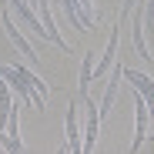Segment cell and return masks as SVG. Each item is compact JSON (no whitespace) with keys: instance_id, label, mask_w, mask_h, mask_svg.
Returning <instances> with one entry per match:
<instances>
[{"instance_id":"7","label":"cell","mask_w":154,"mask_h":154,"mask_svg":"<svg viewBox=\"0 0 154 154\" xmlns=\"http://www.w3.org/2000/svg\"><path fill=\"white\" fill-rule=\"evenodd\" d=\"M14 7L20 10V17H23V20H27V27H34V30H37L40 37H47V40H50V34H47V27L40 23V17H37V14H34V10H30L27 4H23V0H14Z\"/></svg>"},{"instance_id":"4","label":"cell","mask_w":154,"mask_h":154,"mask_svg":"<svg viewBox=\"0 0 154 154\" xmlns=\"http://www.w3.org/2000/svg\"><path fill=\"white\" fill-rule=\"evenodd\" d=\"M131 84L137 87V94L147 100V111H151V121H154V81L147 74H137V70H131Z\"/></svg>"},{"instance_id":"5","label":"cell","mask_w":154,"mask_h":154,"mask_svg":"<svg viewBox=\"0 0 154 154\" xmlns=\"http://www.w3.org/2000/svg\"><path fill=\"white\" fill-rule=\"evenodd\" d=\"M134 107H137V137H134V151L141 147V141L147 137V121H151V111H147V100L141 97V94H134Z\"/></svg>"},{"instance_id":"10","label":"cell","mask_w":154,"mask_h":154,"mask_svg":"<svg viewBox=\"0 0 154 154\" xmlns=\"http://www.w3.org/2000/svg\"><path fill=\"white\" fill-rule=\"evenodd\" d=\"M77 7H81V14H84V20H87V27H94V4H91V0H77Z\"/></svg>"},{"instance_id":"9","label":"cell","mask_w":154,"mask_h":154,"mask_svg":"<svg viewBox=\"0 0 154 154\" xmlns=\"http://www.w3.org/2000/svg\"><path fill=\"white\" fill-rule=\"evenodd\" d=\"M91 77H94V54H87L84 57V67H81V94H87Z\"/></svg>"},{"instance_id":"6","label":"cell","mask_w":154,"mask_h":154,"mask_svg":"<svg viewBox=\"0 0 154 154\" xmlns=\"http://www.w3.org/2000/svg\"><path fill=\"white\" fill-rule=\"evenodd\" d=\"M121 77H124V67H114V74H111V84H107V94H104V100H100V117H107L111 114V104H114V97H117V87H121Z\"/></svg>"},{"instance_id":"1","label":"cell","mask_w":154,"mask_h":154,"mask_svg":"<svg viewBox=\"0 0 154 154\" xmlns=\"http://www.w3.org/2000/svg\"><path fill=\"white\" fill-rule=\"evenodd\" d=\"M0 77H4V81H10V84L17 87L23 100H34L37 111L47 107V84L37 81L30 70H23V67H0Z\"/></svg>"},{"instance_id":"2","label":"cell","mask_w":154,"mask_h":154,"mask_svg":"<svg viewBox=\"0 0 154 154\" xmlns=\"http://www.w3.org/2000/svg\"><path fill=\"white\" fill-rule=\"evenodd\" d=\"M4 27H7V37H10L14 44H17V50H20V54H27V57H30V60L37 64V60H40V54H37V50H34V47L27 44V37H23V34L17 30V23H14V17H10V14H4Z\"/></svg>"},{"instance_id":"3","label":"cell","mask_w":154,"mask_h":154,"mask_svg":"<svg viewBox=\"0 0 154 154\" xmlns=\"http://www.w3.org/2000/svg\"><path fill=\"white\" fill-rule=\"evenodd\" d=\"M67 151L70 154H84V141H81V134H77V100L67 111Z\"/></svg>"},{"instance_id":"8","label":"cell","mask_w":154,"mask_h":154,"mask_svg":"<svg viewBox=\"0 0 154 154\" xmlns=\"http://www.w3.org/2000/svg\"><path fill=\"white\" fill-rule=\"evenodd\" d=\"M114 54H117V34H111V44H107V54H104V60L97 64V77H104L111 67H114Z\"/></svg>"}]
</instances>
